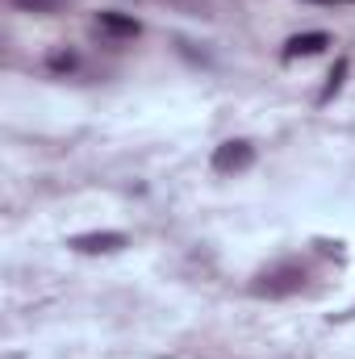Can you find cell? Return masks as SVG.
<instances>
[{
    "label": "cell",
    "instance_id": "5",
    "mask_svg": "<svg viewBox=\"0 0 355 359\" xmlns=\"http://www.w3.org/2000/svg\"><path fill=\"white\" fill-rule=\"evenodd\" d=\"M96 25L105 34H117V38H138V29H142L134 17H121V13H96Z\"/></svg>",
    "mask_w": 355,
    "mask_h": 359
},
{
    "label": "cell",
    "instance_id": "3",
    "mask_svg": "<svg viewBox=\"0 0 355 359\" xmlns=\"http://www.w3.org/2000/svg\"><path fill=\"white\" fill-rule=\"evenodd\" d=\"M72 247H76V251H84V255L121 251V247H126V234H117V230H92V234H76V238H72Z\"/></svg>",
    "mask_w": 355,
    "mask_h": 359
},
{
    "label": "cell",
    "instance_id": "1",
    "mask_svg": "<svg viewBox=\"0 0 355 359\" xmlns=\"http://www.w3.org/2000/svg\"><path fill=\"white\" fill-rule=\"evenodd\" d=\"M301 284H305V268L301 264H276V268L260 271L255 292L260 297H288V292H301Z\"/></svg>",
    "mask_w": 355,
    "mask_h": 359
},
{
    "label": "cell",
    "instance_id": "2",
    "mask_svg": "<svg viewBox=\"0 0 355 359\" xmlns=\"http://www.w3.org/2000/svg\"><path fill=\"white\" fill-rule=\"evenodd\" d=\"M251 163H255V147L243 142V138H230V142H222V147L213 151V172H222V176H230V172H247Z\"/></svg>",
    "mask_w": 355,
    "mask_h": 359
},
{
    "label": "cell",
    "instance_id": "8",
    "mask_svg": "<svg viewBox=\"0 0 355 359\" xmlns=\"http://www.w3.org/2000/svg\"><path fill=\"white\" fill-rule=\"evenodd\" d=\"M51 67H76V55H63L59 50V55H51Z\"/></svg>",
    "mask_w": 355,
    "mask_h": 359
},
{
    "label": "cell",
    "instance_id": "9",
    "mask_svg": "<svg viewBox=\"0 0 355 359\" xmlns=\"http://www.w3.org/2000/svg\"><path fill=\"white\" fill-rule=\"evenodd\" d=\"M309 4H339V0H309Z\"/></svg>",
    "mask_w": 355,
    "mask_h": 359
},
{
    "label": "cell",
    "instance_id": "7",
    "mask_svg": "<svg viewBox=\"0 0 355 359\" xmlns=\"http://www.w3.org/2000/svg\"><path fill=\"white\" fill-rule=\"evenodd\" d=\"M343 76H347V63H339V67L330 72V84H326V92H322V100H330V96L339 92V84H343Z\"/></svg>",
    "mask_w": 355,
    "mask_h": 359
},
{
    "label": "cell",
    "instance_id": "4",
    "mask_svg": "<svg viewBox=\"0 0 355 359\" xmlns=\"http://www.w3.org/2000/svg\"><path fill=\"white\" fill-rule=\"evenodd\" d=\"M326 46H330V34H322V29H314V34H297V38H288V42H284V59L318 55V50H326Z\"/></svg>",
    "mask_w": 355,
    "mask_h": 359
},
{
    "label": "cell",
    "instance_id": "6",
    "mask_svg": "<svg viewBox=\"0 0 355 359\" xmlns=\"http://www.w3.org/2000/svg\"><path fill=\"white\" fill-rule=\"evenodd\" d=\"M17 8H29V13H55V8H63L67 0H13Z\"/></svg>",
    "mask_w": 355,
    "mask_h": 359
}]
</instances>
